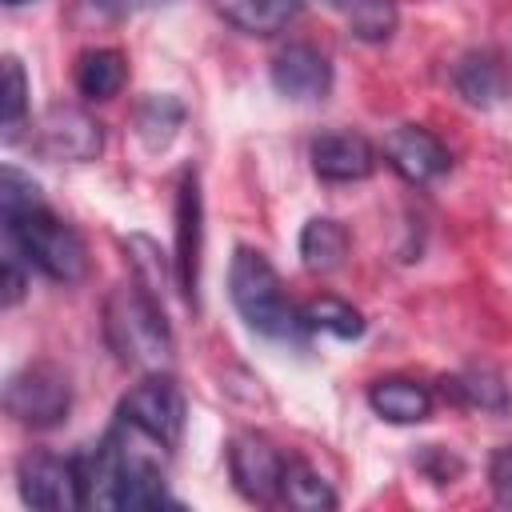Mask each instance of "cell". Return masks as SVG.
I'll use <instances>...</instances> for the list:
<instances>
[{
    "instance_id": "6da1fadb",
    "label": "cell",
    "mask_w": 512,
    "mask_h": 512,
    "mask_svg": "<svg viewBox=\"0 0 512 512\" xmlns=\"http://www.w3.org/2000/svg\"><path fill=\"white\" fill-rule=\"evenodd\" d=\"M104 336L108 348L120 356V364H132L140 372H164L172 364L176 344L168 316L152 296V288H144L140 280L116 284L112 296L104 300Z\"/></svg>"
},
{
    "instance_id": "7a4b0ae2",
    "label": "cell",
    "mask_w": 512,
    "mask_h": 512,
    "mask_svg": "<svg viewBox=\"0 0 512 512\" xmlns=\"http://www.w3.org/2000/svg\"><path fill=\"white\" fill-rule=\"evenodd\" d=\"M228 296H232V308L240 312V320L268 340H296L304 332L300 308L288 300L280 272L268 264L264 252L236 248L232 268H228Z\"/></svg>"
},
{
    "instance_id": "3957f363",
    "label": "cell",
    "mask_w": 512,
    "mask_h": 512,
    "mask_svg": "<svg viewBox=\"0 0 512 512\" xmlns=\"http://www.w3.org/2000/svg\"><path fill=\"white\" fill-rule=\"evenodd\" d=\"M8 232V248L36 272H44L56 284H76L88 272V248L80 240V232L72 224H64L60 216H52L44 204L8 216L4 220Z\"/></svg>"
},
{
    "instance_id": "277c9868",
    "label": "cell",
    "mask_w": 512,
    "mask_h": 512,
    "mask_svg": "<svg viewBox=\"0 0 512 512\" xmlns=\"http://www.w3.org/2000/svg\"><path fill=\"white\" fill-rule=\"evenodd\" d=\"M120 420H128L132 428H140L144 436H152L164 448H176L184 436V420H188V404L184 392L176 388V380L168 372H148L140 384H132L116 408Z\"/></svg>"
},
{
    "instance_id": "5b68a950",
    "label": "cell",
    "mask_w": 512,
    "mask_h": 512,
    "mask_svg": "<svg viewBox=\"0 0 512 512\" xmlns=\"http://www.w3.org/2000/svg\"><path fill=\"white\" fill-rule=\"evenodd\" d=\"M4 408L28 428H56L68 420L72 384L56 364H24L4 384Z\"/></svg>"
},
{
    "instance_id": "8992f818",
    "label": "cell",
    "mask_w": 512,
    "mask_h": 512,
    "mask_svg": "<svg viewBox=\"0 0 512 512\" xmlns=\"http://www.w3.org/2000/svg\"><path fill=\"white\" fill-rule=\"evenodd\" d=\"M20 496L32 508L44 512H80L88 508L84 500V476H80V460H64L52 452H28L20 460Z\"/></svg>"
},
{
    "instance_id": "52a82bcc",
    "label": "cell",
    "mask_w": 512,
    "mask_h": 512,
    "mask_svg": "<svg viewBox=\"0 0 512 512\" xmlns=\"http://www.w3.org/2000/svg\"><path fill=\"white\" fill-rule=\"evenodd\" d=\"M228 472H232V484H236V492L244 500H252V504L280 500L284 456L272 448L268 436H260V432H236L228 440Z\"/></svg>"
},
{
    "instance_id": "ba28073f",
    "label": "cell",
    "mask_w": 512,
    "mask_h": 512,
    "mask_svg": "<svg viewBox=\"0 0 512 512\" xmlns=\"http://www.w3.org/2000/svg\"><path fill=\"white\" fill-rule=\"evenodd\" d=\"M36 148H40L48 160H76V164H84V160H96V156H100L104 132H100V124H96L88 112L56 104V108H48V112L40 116Z\"/></svg>"
},
{
    "instance_id": "9c48e42d",
    "label": "cell",
    "mask_w": 512,
    "mask_h": 512,
    "mask_svg": "<svg viewBox=\"0 0 512 512\" xmlns=\"http://www.w3.org/2000/svg\"><path fill=\"white\" fill-rule=\"evenodd\" d=\"M312 156V172L328 184H352L376 172V148L368 136L352 132V128H336V132H320L308 148Z\"/></svg>"
},
{
    "instance_id": "30bf717a",
    "label": "cell",
    "mask_w": 512,
    "mask_h": 512,
    "mask_svg": "<svg viewBox=\"0 0 512 512\" xmlns=\"http://www.w3.org/2000/svg\"><path fill=\"white\" fill-rule=\"evenodd\" d=\"M272 88L288 100H324L332 92V64L312 44H288L272 56Z\"/></svg>"
},
{
    "instance_id": "8fae6325",
    "label": "cell",
    "mask_w": 512,
    "mask_h": 512,
    "mask_svg": "<svg viewBox=\"0 0 512 512\" xmlns=\"http://www.w3.org/2000/svg\"><path fill=\"white\" fill-rule=\"evenodd\" d=\"M384 156H388V164H392L408 184H428V180L444 176L448 164H452V156H448V148L440 144V136H432V132L420 128V124H400V128H392L388 140H384Z\"/></svg>"
},
{
    "instance_id": "7c38bea8",
    "label": "cell",
    "mask_w": 512,
    "mask_h": 512,
    "mask_svg": "<svg viewBox=\"0 0 512 512\" xmlns=\"http://www.w3.org/2000/svg\"><path fill=\"white\" fill-rule=\"evenodd\" d=\"M176 284L188 300H196L200 280V180L196 168H184L176 188Z\"/></svg>"
},
{
    "instance_id": "4fadbf2b",
    "label": "cell",
    "mask_w": 512,
    "mask_h": 512,
    "mask_svg": "<svg viewBox=\"0 0 512 512\" xmlns=\"http://www.w3.org/2000/svg\"><path fill=\"white\" fill-rule=\"evenodd\" d=\"M368 404L388 424H420L432 416V388L408 376H388L368 388Z\"/></svg>"
},
{
    "instance_id": "5bb4252c",
    "label": "cell",
    "mask_w": 512,
    "mask_h": 512,
    "mask_svg": "<svg viewBox=\"0 0 512 512\" xmlns=\"http://www.w3.org/2000/svg\"><path fill=\"white\" fill-rule=\"evenodd\" d=\"M212 8L248 36H276L300 16L304 0H212Z\"/></svg>"
},
{
    "instance_id": "9a60e30c",
    "label": "cell",
    "mask_w": 512,
    "mask_h": 512,
    "mask_svg": "<svg viewBox=\"0 0 512 512\" xmlns=\"http://www.w3.org/2000/svg\"><path fill=\"white\" fill-rule=\"evenodd\" d=\"M444 396L460 408H472V412H508V404H512V392H508L504 376L492 372V368H468V372L448 376Z\"/></svg>"
},
{
    "instance_id": "2e32d148",
    "label": "cell",
    "mask_w": 512,
    "mask_h": 512,
    "mask_svg": "<svg viewBox=\"0 0 512 512\" xmlns=\"http://www.w3.org/2000/svg\"><path fill=\"white\" fill-rule=\"evenodd\" d=\"M128 80V64L116 48H88L76 60V88L88 100H112Z\"/></svg>"
},
{
    "instance_id": "e0dca14e",
    "label": "cell",
    "mask_w": 512,
    "mask_h": 512,
    "mask_svg": "<svg viewBox=\"0 0 512 512\" xmlns=\"http://www.w3.org/2000/svg\"><path fill=\"white\" fill-rule=\"evenodd\" d=\"M452 80H456L460 96L468 104H476V108H488V104H496L504 96V68H500V60L492 52L460 56L456 68H452Z\"/></svg>"
},
{
    "instance_id": "ac0fdd59",
    "label": "cell",
    "mask_w": 512,
    "mask_h": 512,
    "mask_svg": "<svg viewBox=\"0 0 512 512\" xmlns=\"http://www.w3.org/2000/svg\"><path fill=\"white\" fill-rule=\"evenodd\" d=\"M300 256L312 272H336L348 256V232L332 216H312L300 232Z\"/></svg>"
},
{
    "instance_id": "d6986e66",
    "label": "cell",
    "mask_w": 512,
    "mask_h": 512,
    "mask_svg": "<svg viewBox=\"0 0 512 512\" xmlns=\"http://www.w3.org/2000/svg\"><path fill=\"white\" fill-rule=\"evenodd\" d=\"M280 500L296 512H324V508H336V492L328 488V480L304 464V460H284V476H280Z\"/></svg>"
},
{
    "instance_id": "ffe728a7",
    "label": "cell",
    "mask_w": 512,
    "mask_h": 512,
    "mask_svg": "<svg viewBox=\"0 0 512 512\" xmlns=\"http://www.w3.org/2000/svg\"><path fill=\"white\" fill-rule=\"evenodd\" d=\"M332 4L352 28V36L364 44H380L396 32V20H400L396 0H332Z\"/></svg>"
},
{
    "instance_id": "44dd1931",
    "label": "cell",
    "mask_w": 512,
    "mask_h": 512,
    "mask_svg": "<svg viewBox=\"0 0 512 512\" xmlns=\"http://www.w3.org/2000/svg\"><path fill=\"white\" fill-rule=\"evenodd\" d=\"M300 324L304 332H328V336H340V340H356L364 336V316L340 300V296H316L300 308Z\"/></svg>"
},
{
    "instance_id": "7402d4cb",
    "label": "cell",
    "mask_w": 512,
    "mask_h": 512,
    "mask_svg": "<svg viewBox=\"0 0 512 512\" xmlns=\"http://www.w3.org/2000/svg\"><path fill=\"white\" fill-rule=\"evenodd\" d=\"M180 120H184V104H180L176 96H148V100L140 104V116H136L140 136H144L148 148H164V144L176 136Z\"/></svg>"
},
{
    "instance_id": "603a6c76",
    "label": "cell",
    "mask_w": 512,
    "mask_h": 512,
    "mask_svg": "<svg viewBox=\"0 0 512 512\" xmlns=\"http://www.w3.org/2000/svg\"><path fill=\"white\" fill-rule=\"evenodd\" d=\"M36 204H44L36 180L8 164V168L0 172V212H4V220H8V216H20V212H28V208H36Z\"/></svg>"
},
{
    "instance_id": "cb8c5ba5",
    "label": "cell",
    "mask_w": 512,
    "mask_h": 512,
    "mask_svg": "<svg viewBox=\"0 0 512 512\" xmlns=\"http://www.w3.org/2000/svg\"><path fill=\"white\" fill-rule=\"evenodd\" d=\"M24 108H28V80H24L20 60L8 56V60H4V136H8V140L20 132Z\"/></svg>"
},
{
    "instance_id": "d4e9b609",
    "label": "cell",
    "mask_w": 512,
    "mask_h": 512,
    "mask_svg": "<svg viewBox=\"0 0 512 512\" xmlns=\"http://www.w3.org/2000/svg\"><path fill=\"white\" fill-rule=\"evenodd\" d=\"M488 484H492V496L504 508H512V444H504V448L492 452V460H488Z\"/></svg>"
},
{
    "instance_id": "484cf974",
    "label": "cell",
    "mask_w": 512,
    "mask_h": 512,
    "mask_svg": "<svg viewBox=\"0 0 512 512\" xmlns=\"http://www.w3.org/2000/svg\"><path fill=\"white\" fill-rule=\"evenodd\" d=\"M20 296H24V260L8 248V256H4V304L12 308Z\"/></svg>"
},
{
    "instance_id": "4316f807",
    "label": "cell",
    "mask_w": 512,
    "mask_h": 512,
    "mask_svg": "<svg viewBox=\"0 0 512 512\" xmlns=\"http://www.w3.org/2000/svg\"><path fill=\"white\" fill-rule=\"evenodd\" d=\"M160 4H172V0H92V8L104 16H136V12H148Z\"/></svg>"
},
{
    "instance_id": "83f0119b",
    "label": "cell",
    "mask_w": 512,
    "mask_h": 512,
    "mask_svg": "<svg viewBox=\"0 0 512 512\" xmlns=\"http://www.w3.org/2000/svg\"><path fill=\"white\" fill-rule=\"evenodd\" d=\"M8 8H20V4H32V0H4Z\"/></svg>"
}]
</instances>
